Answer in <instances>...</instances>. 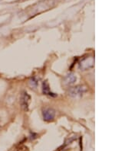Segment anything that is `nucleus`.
<instances>
[{
    "label": "nucleus",
    "mask_w": 138,
    "mask_h": 151,
    "mask_svg": "<svg viewBox=\"0 0 138 151\" xmlns=\"http://www.w3.org/2000/svg\"><path fill=\"white\" fill-rule=\"evenodd\" d=\"M87 91L86 87L83 86H77L75 87L71 88L68 90V96L73 98L81 97L83 95L85 94Z\"/></svg>",
    "instance_id": "obj_1"
},
{
    "label": "nucleus",
    "mask_w": 138,
    "mask_h": 151,
    "mask_svg": "<svg viewBox=\"0 0 138 151\" xmlns=\"http://www.w3.org/2000/svg\"><path fill=\"white\" fill-rule=\"evenodd\" d=\"M42 116L45 122H52L55 117V111L51 108H45L42 111Z\"/></svg>",
    "instance_id": "obj_2"
},
{
    "label": "nucleus",
    "mask_w": 138,
    "mask_h": 151,
    "mask_svg": "<svg viewBox=\"0 0 138 151\" xmlns=\"http://www.w3.org/2000/svg\"><path fill=\"white\" fill-rule=\"evenodd\" d=\"M30 100H31V97L26 92H22V96H21L20 103L21 106L25 111L28 110V106H29Z\"/></svg>",
    "instance_id": "obj_3"
},
{
    "label": "nucleus",
    "mask_w": 138,
    "mask_h": 151,
    "mask_svg": "<svg viewBox=\"0 0 138 151\" xmlns=\"http://www.w3.org/2000/svg\"><path fill=\"white\" fill-rule=\"evenodd\" d=\"M94 66V59L93 57H88V58H85L81 60L80 63V67L83 70H87Z\"/></svg>",
    "instance_id": "obj_4"
},
{
    "label": "nucleus",
    "mask_w": 138,
    "mask_h": 151,
    "mask_svg": "<svg viewBox=\"0 0 138 151\" xmlns=\"http://www.w3.org/2000/svg\"><path fill=\"white\" fill-rule=\"evenodd\" d=\"M42 91H43V93L45 95H47V96H53L55 97L56 95H55L53 92H51V89H50V86H49V84L48 83L47 81H45L42 84Z\"/></svg>",
    "instance_id": "obj_5"
},
{
    "label": "nucleus",
    "mask_w": 138,
    "mask_h": 151,
    "mask_svg": "<svg viewBox=\"0 0 138 151\" xmlns=\"http://www.w3.org/2000/svg\"><path fill=\"white\" fill-rule=\"evenodd\" d=\"M76 81V76L74 74H68L64 79V83L65 85H72Z\"/></svg>",
    "instance_id": "obj_6"
},
{
    "label": "nucleus",
    "mask_w": 138,
    "mask_h": 151,
    "mask_svg": "<svg viewBox=\"0 0 138 151\" xmlns=\"http://www.w3.org/2000/svg\"><path fill=\"white\" fill-rule=\"evenodd\" d=\"M17 151H28V148L26 147H25V146H22V147L18 148V149L17 150Z\"/></svg>",
    "instance_id": "obj_7"
},
{
    "label": "nucleus",
    "mask_w": 138,
    "mask_h": 151,
    "mask_svg": "<svg viewBox=\"0 0 138 151\" xmlns=\"http://www.w3.org/2000/svg\"><path fill=\"white\" fill-rule=\"evenodd\" d=\"M30 83H31V84H33V83H35V86H37V81L35 79V78H33V79H31V81H30Z\"/></svg>",
    "instance_id": "obj_8"
}]
</instances>
